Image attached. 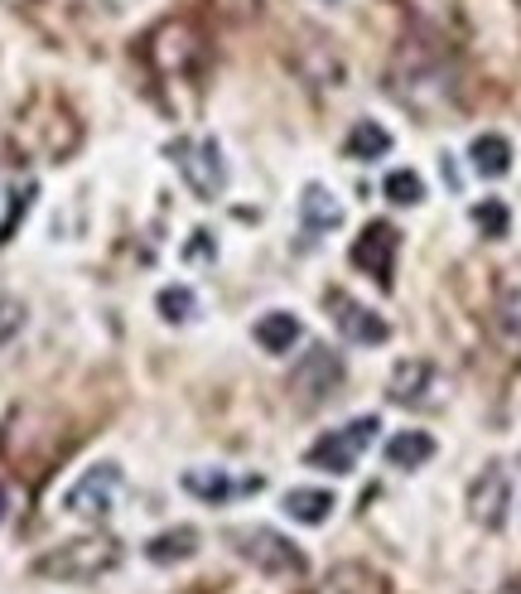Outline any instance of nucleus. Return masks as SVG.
<instances>
[{"label": "nucleus", "instance_id": "f03ea898", "mask_svg": "<svg viewBox=\"0 0 521 594\" xmlns=\"http://www.w3.org/2000/svg\"><path fill=\"white\" fill-rule=\"evenodd\" d=\"M116 561H122V546H116L112 536H77V541H63V546L44 551L30 571L39 580H63V585H87V580H97L106 571H116Z\"/></svg>", "mask_w": 521, "mask_h": 594}, {"label": "nucleus", "instance_id": "aec40b11", "mask_svg": "<svg viewBox=\"0 0 521 594\" xmlns=\"http://www.w3.org/2000/svg\"><path fill=\"white\" fill-rule=\"evenodd\" d=\"M285 512L304 527H319L333 512V493H324V488H295V493H285Z\"/></svg>", "mask_w": 521, "mask_h": 594}, {"label": "nucleus", "instance_id": "9b49d317", "mask_svg": "<svg viewBox=\"0 0 521 594\" xmlns=\"http://www.w3.org/2000/svg\"><path fill=\"white\" fill-rule=\"evenodd\" d=\"M329 310H333L338 334L353 338V343H367V348H372V343H386V334H392V324H386L382 314H372L367 305H357V300H347V295H333Z\"/></svg>", "mask_w": 521, "mask_h": 594}, {"label": "nucleus", "instance_id": "5701e85b", "mask_svg": "<svg viewBox=\"0 0 521 594\" xmlns=\"http://www.w3.org/2000/svg\"><path fill=\"white\" fill-rule=\"evenodd\" d=\"M194 310H198L194 290H184V285H169V290H159V314H165L169 324H184V320H194Z\"/></svg>", "mask_w": 521, "mask_h": 594}, {"label": "nucleus", "instance_id": "6ab92c4d", "mask_svg": "<svg viewBox=\"0 0 521 594\" xmlns=\"http://www.w3.org/2000/svg\"><path fill=\"white\" fill-rule=\"evenodd\" d=\"M343 150H347V160H382V155L392 150V131L377 126V122H353Z\"/></svg>", "mask_w": 521, "mask_h": 594}, {"label": "nucleus", "instance_id": "20e7f679", "mask_svg": "<svg viewBox=\"0 0 521 594\" xmlns=\"http://www.w3.org/2000/svg\"><path fill=\"white\" fill-rule=\"evenodd\" d=\"M237 556L251 561L261 575H304V551L290 546L280 532H265V527H242L232 532Z\"/></svg>", "mask_w": 521, "mask_h": 594}, {"label": "nucleus", "instance_id": "4468645a", "mask_svg": "<svg viewBox=\"0 0 521 594\" xmlns=\"http://www.w3.org/2000/svg\"><path fill=\"white\" fill-rule=\"evenodd\" d=\"M425 459H435L430 430H396L392 440H386V465L392 469H420Z\"/></svg>", "mask_w": 521, "mask_h": 594}, {"label": "nucleus", "instance_id": "39448f33", "mask_svg": "<svg viewBox=\"0 0 521 594\" xmlns=\"http://www.w3.org/2000/svg\"><path fill=\"white\" fill-rule=\"evenodd\" d=\"M396 406H410V411H425V406H445L449 382L430 358H400L392 367V382H386Z\"/></svg>", "mask_w": 521, "mask_h": 594}, {"label": "nucleus", "instance_id": "f3484780", "mask_svg": "<svg viewBox=\"0 0 521 594\" xmlns=\"http://www.w3.org/2000/svg\"><path fill=\"white\" fill-rule=\"evenodd\" d=\"M469 160H473V169L483 179H502L507 169H512V145H507V136H478L473 145H469Z\"/></svg>", "mask_w": 521, "mask_h": 594}, {"label": "nucleus", "instance_id": "cd10ccee", "mask_svg": "<svg viewBox=\"0 0 521 594\" xmlns=\"http://www.w3.org/2000/svg\"><path fill=\"white\" fill-rule=\"evenodd\" d=\"M0 518H6V488H0Z\"/></svg>", "mask_w": 521, "mask_h": 594}, {"label": "nucleus", "instance_id": "dca6fc26", "mask_svg": "<svg viewBox=\"0 0 521 594\" xmlns=\"http://www.w3.org/2000/svg\"><path fill=\"white\" fill-rule=\"evenodd\" d=\"M198 551V532L194 527H174V532H159L145 541V561L155 565H174V561H189Z\"/></svg>", "mask_w": 521, "mask_h": 594}, {"label": "nucleus", "instance_id": "6e6552de", "mask_svg": "<svg viewBox=\"0 0 521 594\" xmlns=\"http://www.w3.org/2000/svg\"><path fill=\"white\" fill-rule=\"evenodd\" d=\"M44 107H49V116H39V102H34V107L24 112V122H20V126H24V131H34L30 145H34L39 155H49V160H63V155H69L73 145H77V122L59 107V102H49V97H44Z\"/></svg>", "mask_w": 521, "mask_h": 594}, {"label": "nucleus", "instance_id": "7ed1b4c3", "mask_svg": "<svg viewBox=\"0 0 521 594\" xmlns=\"http://www.w3.org/2000/svg\"><path fill=\"white\" fill-rule=\"evenodd\" d=\"M377 416H357L353 426H343V430H329L324 440H314L310 445V469H324V473H353V465L363 459V450L372 440H377Z\"/></svg>", "mask_w": 521, "mask_h": 594}, {"label": "nucleus", "instance_id": "0eeeda50", "mask_svg": "<svg viewBox=\"0 0 521 594\" xmlns=\"http://www.w3.org/2000/svg\"><path fill=\"white\" fill-rule=\"evenodd\" d=\"M116 498H122V469H116V465H97V469H87L77 483H69L63 508H69L73 518L102 522L106 512L116 508Z\"/></svg>", "mask_w": 521, "mask_h": 594}, {"label": "nucleus", "instance_id": "f8f14e48", "mask_svg": "<svg viewBox=\"0 0 521 594\" xmlns=\"http://www.w3.org/2000/svg\"><path fill=\"white\" fill-rule=\"evenodd\" d=\"M338 382H343V363L333 358L329 348H314L295 373V392L304 396V402H324L329 392H338Z\"/></svg>", "mask_w": 521, "mask_h": 594}, {"label": "nucleus", "instance_id": "9d476101", "mask_svg": "<svg viewBox=\"0 0 521 594\" xmlns=\"http://www.w3.org/2000/svg\"><path fill=\"white\" fill-rule=\"evenodd\" d=\"M507 503H512V479H507V469H483L469 488V518L478 527H488V532H498L507 522Z\"/></svg>", "mask_w": 521, "mask_h": 594}, {"label": "nucleus", "instance_id": "b1692460", "mask_svg": "<svg viewBox=\"0 0 521 594\" xmlns=\"http://www.w3.org/2000/svg\"><path fill=\"white\" fill-rule=\"evenodd\" d=\"M353 580H357V571H333L324 585L310 590V594H372V580L367 575H363V585H353Z\"/></svg>", "mask_w": 521, "mask_h": 594}, {"label": "nucleus", "instance_id": "f257e3e1", "mask_svg": "<svg viewBox=\"0 0 521 594\" xmlns=\"http://www.w3.org/2000/svg\"><path fill=\"white\" fill-rule=\"evenodd\" d=\"M140 54L155 69V77H169V83H194L208 63V39L198 34L194 20H159L150 34L140 39Z\"/></svg>", "mask_w": 521, "mask_h": 594}, {"label": "nucleus", "instance_id": "4be33fe9", "mask_svg": "<svg viewBox=\"0 0 521 594\" xmlns=\"http://www.w3.org/2000/svg\"><path fill=\"white\" fill-rule=\"evenodd\" d=\"M473 222L483 237H507V228H512V213H507L502 198H483V204H473Z\"/></svg>", "mask_w": 521, "mask_h": 594}, {"label": "nucleus", "instance_id": "a211bd4d", "mask_svg": "<svg viewBox=\"0 0 521 594\" xmlns=\"http://www.w3.org/2000/svg\"><path fill=\"white\" fill-rule=\"evenodd\" d=\"M300 218H304V228L310 232H329V228H338L343 222V208H338V198H333L329 189L310 184L304 198H300Z\"/></svg>", "mask_w": 521, "mask_h": 594}, {"label": "nucleus", "instance_id": "ddd939ff", "mask_svg": "<svg viewBox=\"0 0 521 594\" xmlns=\"http://www.w3.org/2000/svg\"><path fill=\"white\" fill-rule=\"evenodd\" d=\"M184 493H194V498H204V503H227V498H237V493H251V488H261V479H227L222 469H189L184 473Z\"/></svg>", "mask_w": 521, "mask_h": 594}, {"label": "nucleus", "instance_id": "393cba45", "mask_svg": "<svg viewBox=\"0 0 521 594\" xmlns=\"http://www.w3.org/2000/svg\"><path fill=\"white\" fill-rule=\"evenodd\" d=\"M30 198H34V184H30V189H20V194H15V208H10L6 228H0V247H6V242H10V232H15V222L24 218V208H30Z\"/></svg>", "mask_w": 521, "mask_h": 594}, {"label": "nucleus", "instance_id": "412c9836", "mask_svg": "<svg viewBox=\"0 0 521 594\" xmlns=\"http://www.w3.org/2000/svg\"><path fill=\"white\" fill-rule=\"evenodd\" d=\"M382 194L392 198L396 208H410V204H420V198H425V184H420L416 169H392L386 184H382Z\"/></svg>", "mask_w": 521, "mask_h": 594}, {"label": "nucleus", "instance_id": "2eb2a0df", "mask_svg": "<svg viewBox=\"0 0 521 594\" xmlns=\"http://www.w3.org/2000/svg\"><path fill=\"white\" fill-rule=\"evenodd\" d=\"M251 334H257V343L265 353H290L300 343V320L295 314H285V310H271V314H261Z\"/></svg>", "mask_w": 521, "mask_h": 594}, {"label": "nucleus", "instance_id": "a878e982", "mask_svg": "<svg viewBox=\"0 0 521 594\" xmlns=\"http://www.w3.org/2000/svg\"><path fill=\"white\" fill-rule=\"evenodd\" d=\"M24 324V310H20V300H0V338H10L15 329Z\"/></svg>", "mask_w": 521, "mask_h": 594}, {"label": "nucleus", "instance_id": "423d86ee", "mask_svg": "<svg viewBox=\"0 0 521 594\" xmlns=\"http://www.w3.org/2000/svg\"><path fill=\"white\" fill-rule=\"evenodd\" d=\"M174 165H179V175L184 184L204 198V204H212V198L222 194V184H227V165H222V150H218V140H179L174 145Z\"/></svg>", "mask_w": 521, "mask_h": 594}, {"label": "nucleus", "instance_id": "1a4fd4ad", "mask_svg": "<svg viewBox=\"0 0 521 594\" xmlns=\"http://www.w3.org/2000/svg\"><path fill=\"white\" fill-rule=\"evenodd\" d=\"M396 247H400V232L392 228V222H367L363 237L353 242V267H357V271H367L377 285H392Z\"/></svg>", "mask_w": 521, "mask_h": 594}, {"label": "nucleus", "instance_id": "bb28decb", "mask_svg": "<svg viewBox=\"0 0 521 594\" xmlns=\"http://www.w3.org/2000/svg\"><path fill=\"white\" fill-rule=\"evenodd\" d=\"M502 594H521V580H512V585H507Z\"/></svg>", "mask_w": 521, "mask_h": 594}]
</instances>
